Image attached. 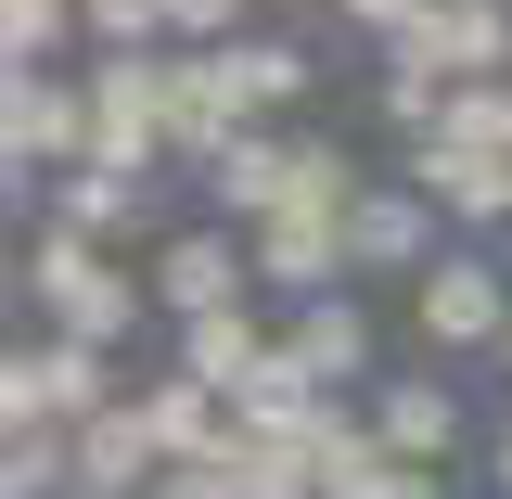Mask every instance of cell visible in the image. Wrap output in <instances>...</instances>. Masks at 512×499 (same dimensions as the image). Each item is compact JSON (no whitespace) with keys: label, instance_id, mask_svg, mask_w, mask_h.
I'll list each match as a JSON object with an SVG mask.
<instances>
[{"label":"cell","instance_id":"6da1fadb","mask_svg":"<svg viewBox=\"0 0 512 499\" xmlns=\"http://www.w3.org/2000/svg\"><path fill=\"white\" fill-rule=\"evenodd\" d=\"M26 282H39V308L64 320V346H116L128 320H141V295H128L116 269H103V244H90V231H39V256H26Z\"/></svg>","mask_w":512,"mask_h":499},{"label":"cell","instance_id":"7a4b0ae2","mask_svg":"<svg viewBox=\"0 0 512 499\" xmlns=\"http://www.w3.org/2000/svg\"><path fill=\"white\" fill-rule=\"evenodd\" d=\"M384 64H423V77H461V90H487L512 64V13L500 0H423L397 39H384Z\"/></svg>","mask_w":512,"mask_h":499},{"label":"cell","instance_id":"3957f363","mask_svg":"<svg viewBox=\"0 0 512 499\" xmlns=\"http://www.w3.org/2000/svg\"><path fill=\"white\" fill-rule=\"evenodd\" d=\"M154 154H167V64L103 52V77H90V167H154Z\"/></svg>","mask_w":512,"mask_h":499},{"label":"cell","instance_id":"277c9868","mask_svg":"<svg viewBox=\"0 0 512 499\" xmlns=\"http://www.w3.org/2000/svg\"><path fill=\"white\" fill-rule=\"evenodd\" d=\"M244 141V103H231V77H218V52H192V64H167V154H231Z\"/></svg>","mask_w":512,"mask_h":499},{"label":"cell","instance_id":"5b68a950","mask_svg":"<svg viewBox=\"0 0 512 499\" xmlns=\"http://www.w3.org/2000/svg\"><path fill=\"white\" fill-rule=\"evenodd\" d=\"M90 154V90H52V64H13V167Z\"/></svg>","mask_w":512,"mask_h":499},{"label":"cell","instance_id":"8992f818","mask_svg":"<svg viewBox=\"0 0 512 499\" xmlns=\"http://www.w3.org/2000/svg\"><path fill=\"white\" fill-rule=\"evenodd\" d=\"M103 397V346H26L13 359V436H52V410Z\"/></svg>","mask_w":512,"mask_h":499},{"label":"cell","instance_id":"52a82bcc","mask_svg":"<svg viewBox=\"0 0 512 499\" xmlns=\"http://www.w3.org/2000/svg\"><path fill=\"white\" fill-rule=\"evenodd\" d=\"M423 333L436 346H487V333H512V295H500V269H423Z\"/></svg>","mask_w":512,"mask_h":499},{"label":"cell","instance_id":"ba28073f","mask_svg":"<svg viewBox=\"0 0 512 499\" xmlns=\"http://www.w3.org/2000/svg\"><path fill=\"white\" fill-rule=\"evenodd\" d=\"M244 256H256V244H218V231H180V244H167V269H154V295H167L180 320H218L231 295H244Z\"/></svg>","mask_w":512,"mask_h":499},{"label":"cell","instance_id":"9c48e42d","mask_svg":"<svg viewBox=\"0 0 512 499\" xmlns=\"http://www.w3.org/2000/svg\"><path fill=\"white\" fill-rule=\"evenodd\" d=\"M141 474H154V423L141 410H90L77 423V499H128Z\"/></svg>","mask_w":512,"mask_h":499},{"label":"cell","instance_id":"30bf717a","mask_svg":"<svg viewBox=\"0 0 512 499\" xmlns=\"http://www.w3.org/2000/svg\"><path fill=\"white\" fill-rule=\"evenodd\" d=\"M410 167H423V192H448V205H474V218H500L512 205V154H487V141H423V154H410Z\"/></svg>","mask_w":512,"mask_h":499},{"label":"cell","instance_id":"8fae6325","mask_svg":"<svg viewBox=\"0 0 512 499\" xmlns=\"http://www.w3.org/2000/svg\"><path fill=\"white\" fill-rule=\"evenodd\" d=\"M308 180V141H231V154H218V192H231V205H244V218H269V205H282V192Z\"/></svg>","mask_w":512,"mask_h":499},{"label":"cell","instance_id":"7c38bea8","mask_svg":"<svg viewBox=\"0 0 512 499\" xmlns=\"http://www.w3.org/2000/svg\"><path fill=\"white\" fill-rule=\"evenodd\" d=\"M346 256H359V269H410V256H423V205H410V192H359Z\"/></svg>","mask_w":512,"mask_h":499},{"label":"cell","instance_id":"4fadbf2b","mask_svg":"<svg viewBox=\"0 0 512 499\" xmlns=\"http://www.w3.org/2000/svg\"><path fill=\"white\" fill-rule=\"evenodd\" d=\"M269 359H282V346H256V320H244V308L192 320V384H231V397H244V384L269 372Z\"/></svg>","mask_w":512,"mask_h":499},{"label":"cell","instance_id":"5bb4252c","mask_svg":"<svg viewBox=\"0 0 512 499\" xmlns=\"http://www.w3.org/2000/svg\"><path fill=\"white\" fill-rule=\"evenodd\" d=\"M141 423H154V448H180V461H218V448H231V423H218V397H205V384H154V397H141Z\"/></svg>","mask_w":512,"mask_h":499},{"label":"cell","instance_id":"9a60e30c","mask_svg":"<svg viewBox=\"0 0 512 499\" xmlns=\"http://www.w3.org/2000/svg\"><path fill=\"white\" fill-rule=\"evenodd\" d=\"M218 77H231V103H295L308 90V52H282V39H218Z\"/></svg>","mask_w":512,"mask_h":499},{"label":"cell","instance_id":"2e32d148","mask_svg":"<svg viewBox=\"0 0 512 499\" xmlns=\"http://www.w3.org/2000/svg\"><path fill=\"white\" fill-rule=\"evenodd\" d=\"M448 423H461V410H448L436 384H397V397L372 410V436L397 448V461H423V448H448Z\"/></svg>","mask_w":512,"mask_h":499},{"label":"cell","instance_id":"e0dca14e","mask_svg":"<svg viewBox=\"0 0 512 499\" xmlns=\"http://www.w3.org/2000/svg\"><path fill=\"white\" fill-rule=\"evenodd\" d=\"M128 218H141L128 167H77V180H64V231H90V244H103V231H128Z\"/></svg>","mask_w":512,"mask_h":499},{"label":"cell","instance_id":"ac0fdd59","mask_svg":"<svg viewBox=\"0 0 512 499\" xmlns=\"http://www.w3.org/2000/svg\"><path fill=\"white\" fill-rule=\"evenodd\" d=\"M295 359H308V384H333V372H359V359H372V333H359L346 308H308V320H295Z\"/></svg>","mask_w":512,"mask_h":499},{"label":"cell","instance_id":"d6986e66","mask_svg":"<svg viewBox=\"0 0 512 499\" xmlns=\"http://www.w3.org/2000/svg\"><path fill=\"white\" fill-rule=\"evenodd\" d=\"M77 26H90L103 52H154V26H167V0H77Z\"/></svg>","mask_w":512,"mask_h":499},{"label":"cell","instance_id":"ffe728a7","mask_svg":"<svg viewBox=\"0 0 512 499\" xmlns=\"http://www.w3.org/2000/svg\"><path fill=\"white\" fill-rule=\"evenodd\" d=\"M64 13H77V0H0V26H13V64H52Z\"/></svg>","mask_w":512,"mask_h":499},{"label":"cell","instance_id":"44dd1931","mask_svg":"<svg viewBox=\"0 0 512 499\" xmlns=\"http://www.w3.org/2000/svg\"><path fill=\"white\" fill-rule=\"evenodd\" d=\"M0 487H13V499H52V436H13V461H0Z\"/></svg>","mask_w":512,"mask_h":499},{"label":"cell","instance_id":"7402d4cb","mask_svg":"<svg viewBox=\"0 0 512 499\" xmlns=\"http://www.w3.org/2000/svg\"><path fill=\"white\" fill-rule=\"evenodd\" d=\"M231 13H244V0H167V26H180V39H231Z\"/></svg>","mask_w":512,"mask_h":499},{"label":"cell","instance_id":"603a6c76","mask_svg":"<svg viewBox=\"0 0 512 499\" xmlns=\"http://www.w3.org/2000/svg\"><path fill=\"white\" fill-rule=\"evenodd\" d=\"M346 13H359V26H372V39H397V26H410V13H423V0H346Z\"/></svg>","mask_w":512,"mask_h":499},{"label":"cell","instance_id":"cb8c5ba5","mask_svg":"<svg viewBox=\"0 0 512 499\" xmlns=\"http://www.w3.org/2000/svg\"><path fill=\"white\" fill-rule=\"evenodd\" d=\"M359 499H436V487H423V474H397V461H384V474H372V487H359Z\"/></svg>","mask_w":512,"mask_h":499},{"label":"cell","instance_id":"d4e9b609","mask_svg":"<svg viewBox=\"0 0 512 499\" xmlns=\"http://www.w3.org/2000/svg\"><path fill=\"white\" fill-rule=\"evenodd\" d=\"M500 474H512V448H500Z\"/></svg>","mask_w":512,"mask_h":499},{"label":"cell","instance_id":"484cf974","mask_svg":"<svg viewBox=\"0 0 512 499\" xmlns=\"http://www.w3.org/2000/svg\"><path fill=\"white\" fill-rule=\"evenodd\" d=\"M500 346H512V333H500Z\"/></svg>","mask_w":512,"mask_h":499}]
</instances>
